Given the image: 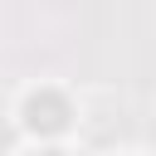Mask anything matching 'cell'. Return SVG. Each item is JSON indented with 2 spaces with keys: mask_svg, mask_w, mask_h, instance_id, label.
Here are the masks:
<instances>
[{
  "mask_svg": "<svg viewBox=\"0 0 156 156\" xmlns=\"http://www.w3.org/2000/svg\"><path fill=\"white\" fill-rule=\"evenodd\" d=\"M49 156H58V151H49Z\"/></svg>",
  "mask_w": 156,
  "mask_h": 156,
  "instance_id": "1",
  "label": "cell"
}]
</instances>
